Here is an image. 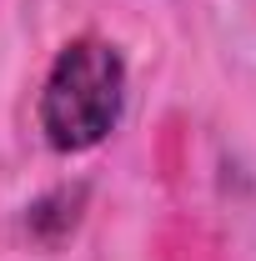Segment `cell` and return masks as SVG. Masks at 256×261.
<instances>
[{"label": "cell", "instance_id": "6da1fadb", "mask_svg": "<svg viewBox=\"0 0 256 261\" xmlns=\"http://www.w3.org/2000/svg\"><path fill=\"white\" fill-rule=\"evenodd\" d=\"M126 111V61L111 40L100 35H75L61 45V56L45 70L40 86V130L50 151L81 156L100 146L121 126Z\"/></svg>", "mask_w": 256, "mask_h": 261}]
</instances>
